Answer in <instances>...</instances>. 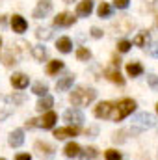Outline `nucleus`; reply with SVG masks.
I'll return each mask as SVG.
<instances>
[{"label":"nucleus","instance_id":"f257e3e1","mask_svg":"<svg viewBox=\"0 0 158 160\" xmlns=\"http://www.w3.org/2000/svg\"><path fill=\"white\" fill-rule=\"evenodd\" d=\"M155 125H156V119H155L153 114H149V112H140V114H136L134 119H132L130 132H132V134H140V132H143V130H147V128H153Z\"/></svg>","mask_w":158,"mask_h":160},{"label":"nucleus","instance_id":"f03ea898","mask_svg":"<svg viewBox=\"0 0 158 160\" xmlns=\"http://www.w3.org/2000/svg\"><path fill=\"white\" fill-rule=\"evenodd\" d=\"M95 97H97V91L93 88H77L71 93V102L75 106H86V104L93 102Z\"/></svg>","mask_w":158,"mask_h":160},{"label":"nucleus","instance_id":"7ed1b4c3","mask_svg":"<svg viewBox=\"0 0 158 160\" xmlns=\"http://www.w3.org/2000/svg\"><path fill=\"white\" fill-rule=\"evenodd\" d=\"M134 110H136V101L134 99H121L117 102V114L114 116V119L123 121L125 118H128Z\"/></svg>","mask_w":158,"mask_h":160},{"label":"nucleus","instance_id":"20e7f679","mask_svg":"<svg viewBox=\"0 0 158 160\" xmlns=\"http://www.w3.org/2000/svg\"><path fill=\"white\" fill-rule=\"evenodd\" d=\"M50 11H52V0H39L32 11V17L34 19H45Z\"/></svg>","mask_w":158,"mask_h":160},{"label":"nucleus","instance_id":"39448f33","mask_svg":"<svg viewBox=\"0 0 158 160\" xmlns=\"http://www.w3.org/2000/svg\"><path fill=\"white\" fill-rule=\"evenodd\" d=\"M63 119L67 123H71V127H78V125L84 123V114L78 108H69V110L63 112Z\"/></svg>","mask_w":158,"mask_h":160},{"label":"nucleus","instance_id":"423d86ee","mask_svg":"<svg viewBox=\"0 0 158 160\" xmlns=\"http://www.w3.org/2000/svg\"><path fill=\"white\" fill-rule=\"evenodd\" d=\"M13 101L11 97H6V95H0V121L7 119L11 114H13Z\"/></svg>","mask_w":158,"mask_h":160},{"label":"nucleus","instance_id":"0eeeda50","mask_svg":"<svg viewBox=\"0 0 158 160\" xmlns=\"http://www.w3.org/2000/svg\"><path fill=\"white\" fill-rule=\"evenodd\" d=\"M75 22H77V17L71 15V13H67V11H62V13H58V15L54 17V26H63V28H67V26H73Z\"/></svg>","mask_w":158,"mask_h":160},{"label":"nucleus","instance_id":"6e6552de","mask_svg":"<svg viewBox=\"0 0 158 160\" xmlns=\"http://www.w3.org/2000/svg\"><path fill=\"white\" fill-rule=\"evenodd\" d=\"M11 28H13L15 34H24V32L28 30V21H26L22 15L15 13V15L11 17Z\"/></svg>","mask_w":158,"mask_h":160},{"label":"nucleus","instance_id":"1a4fd4ad","mask_svg":"<svg viewBox=\"0 0 158 160\" xmlns=\"http://www.w3.org/2000/svg\"><path fill=\"white\" fill-rule=\"evenodd\" d=\"M112 110H114V104L108 102V101H102V102H99V104L95 106V116H97L99 119H106V118L112 116Z\"/></svg>","mask_w":158,"mask_h":160},{"label":"nucleus","instance_id":"9d476101","mask_svg":"<svg viewBox=\"0 0 158 160\" xmlns=\"http://www.w3.org/2000/svg\"><path fill=\"white\" fill-rule=\"evenodd\" d=\"M93 6H95V0H82L77 6V17H89L91 11H93Z\"/></svg>","mask_w":158,"mask_h":160},{"label":"nucleus","instance_id":"9b49d317","mask_svg":"<svg viewBox=\"0 0 158 160\" xmlns=\"http://www.w3.org/2000/svg\"><path fill=\"white\" fill-rule=\"evenodd\" d=\"M56 119H58L56 112L48 110V112H47L41 119H37V127H41V128H52V127L56 125Z\"/></svg>","mask_w":158,"mask_h":160},{"label":"nucleus","instance_id":"f8f14e48","mask_svg":"<svg viewBox=\"0 0 158 160\" xmlns=\"http://www.w3.org/2000/svg\"><path fill=\"white\" fill-rule=\"evenodd\" d=\"M9 82H11V86H13L15 89H24V88H28L30 78H28L26 75H22V73H15V75L9 78Z\"/></svg>","mask_w":158,"mask_h":160},{"label":"nucleus","instance_id":"ddd939ff","mask_svg":"<svg viewBox=\"0 0 158 160\" xmlns=\"http://www.w3.org/2000/svg\"><path fill=\"white\" fill-rule=\"evenodd\" d=\"M78 134L77 127H63V128H56L54 130V138L56 140H65V138H73Z\"/></svg>","mask_w":158,"mask_h":160},{"label":"nucleus","instance_id":"4468645a","mask_svg":"<svg viewBox=\"0 0 158 160\" xmlns=\"http://www.w3.org/2000/svg\"><path fill=\"white\" fill-rule=\"evenodd\" d=\"M73 84H75V75H65V77L58 78L56 89H58V91H67V89L73 88Z\"/></svg>","mask_w":158,"mask_h":160},{"label":"nucleus","instance_id":"2eb2a0df","mask_svg":"<svg viewBox=\"0 0 158 160\" xmlns=\"http://www.w3.org/2000/svg\"><path fill=\"white\" fill-rule=\"evenodd\" d=\"M7 142H9L11 147H21V145L24 143V132H22L21 128L13 130V132L9 134V138H7Z\"/></svg>","mask_w":158,"mask_h":160},{"label":"nucleus","instance_id":"dca6fc26","mask_svg":"<svg viewBox=\"0 0 158 160\" xmlns=\"http://www.w3.org/2000/svg\"><path fill=\"white\" fill-rule=\"evenodd\" d=\"M149 41H151V34L147 32V30H141L136 38H134V45L136 47H140V48H145V47H149Z\"/></svg>","mask_w":158,"mask_h":160},{"label":"nucleus","instance_id":"f3484780","mask_svg":"<svg viewBox=\"0 0 158 160\" xmlns=\"http://www.w3.org/2000/svg\"><path fill=\"white\" fill-rule=\"evenodd\" d=\"M104 75H106V78L112 80L114 84H119V86H123V84H125V78L121 77V73H119L117 67H110V69H106V71H104Z\"/></svg>","mask_w":158,"mask_h":160},{"label":"nucleus","instance_id":"a211bd4d","mask_svg":"<svg viewBox=\"0 0 158 160\" xmlns=\"http://www.w3.org/2000/svg\"><path fill=\"white\" fill-rule=\"evenodd\" d=\"M132 26H134V22H132L128 17H121L117 22L114 24V30H117L119 34H125V32H128Z\"/></svg>","mask_w":158,"mask_h":160},{"label":"nucleus","instance_id":"6ab92c4d","mask_svg":"<svg viewBox=\"0 0 158 160\" xmlns=\"http://www.w3.org/2000/svg\"><path fill=\"white\" fill-rule=\"evenodd\" d=\"M126 75H128V77H140V75H143V65H141L140 62H130V63H126Z\"/></svg>","mask_w":158,"mask_h":160},{"label":"nucleus","instance_id":"aec40b11","mask_svg":"<svg viewBox=\"0 0 158 160\" xmlns=\"http://www.w3.org/2000/svg\"><path fill=\"white\" fill-rule=\"evenodd\" d=\"M56 48L60 52H63V54H69L73 50V41L69 39V38H60V39L56 41Z\"/></svg>","mask_w":158,"mask_h":160},{"label":"nucleus","instance_id":"412c9836","mask_svg":"<svg viewBox=\"0 0 158 160\" xmlns=\"http://www.w3.org/2000/svg\"><path fill=\"white\" fill-rule=\"evenodd\" d=\"M52 104H54V99H52L50 95H45V97H41L39 101H37L36 108H37L39 112H48V110L52 108Z\"/></svg>","mask_w":158,"mask_h":160},{"label":"nucleus","instance_id":"4be33fe9","mask_svg":"<svg viewBox=\"0 0 158 160\" xmlns=\"http://www.w3.org/2000/svg\"><path fill=\"white\" fill-rule=\"evenodd\" d=\"M97 13H99V17H101V19H108V17H112L114 8H112L108 2H101V4H99V8H97Z\"/></svg>","mask_w":158,"mask_h":160},{"label":"nucleus","instance_id":"5701e85b","mask_svg":"<svg viewBox=\"0 0 158 160\" xmlns=\"http://www.w3.org/2000/svg\"><path fill=\"white\" fill-rule=\"evenodd\" d=\"M36 151L39 153L41 157H52L54 155V147L48 145V143H45V142H37L36 143Z\"/></svg>","mask_w":158,"mask_h":160},{"label":"nucleus","instance_id":"b1692460","mask_svg":"<svg viewBox=\"0 0 158 160\" xmlns=\"http://www.w3.org/2000/svg\"><path fill=\"white\" fill-rule=\"evenodd\" d=\"M32 56H34L37 62H45L47 56H48V52H47V48H45L43 45H36V47H32Z\"/></svg>","mask_w":158,"mask_h":160},{"label":"nucleus","instance_id":"393cba45","mask_svg":"<svg viewBox=\"0 0 158 160\" xmlns=\"http://www.w3.org/2000/svg\"><path fill=\"white\" fill-rule=\"evenodd\" d=\"M63 151H65V157L75 158V157H78V155H80V151H82V149H80L78 143L71 142V143H67V145H65V149H63Z\"/></svg>","mask_w":158,"mask_h":160},{"label":"nucleus","instance_id":"a878e982","mask_svg":"<svg viewBox=\"0 0 158 160\" xmlns=\"http://www.w3.org/2000/svg\"><path fill=\"white\" fill-rule=\"evenodd\" d=\"M62 69H63V62H62V60H52V62H48V65H47V73H48V75H58Z\"/></svg>","mask_w":158,"mask_h":160},{"label":"nucleus","instance_id":"bb28decb","mask_svg":"<svg viewBox=\"0 0 158 160\" xmlns=\"http://www.w3.org/2000/svg\"><path fill=\"white\" fill-rule=\"evenodd\" d=\"M47 91H48V86H47V82H36V84L32 86V93H36V95H39V97L48 95Z\"/></svg>","mask_w":158,"mask_h":160},{"label":"nucleus","instance_id":"cd10ccee","mask_svg":"<svg viewBox=\"0 0 158 160\" xmlns=\"http://www.w3.org/2000/svg\"><path fill=\"white\" fill-rule=\"evenodd\" d=\"M36 38L41 41H48L50 38H52V30L50 28H43V26H39L37 30H36Z\"/></svg>","mask_w":158,"mask_h":160},{"label":"nucleus","instance_id":"c85d7f7f","mask_svg":"<svg viewBox=\"0 0 158 160\" xmlns=\"http://www.w3.org/2000/svg\"><path fill=\"white\" fill-rule=\"evenodd\" d=\"M2 60H4V65H7V67H9V65H15V63H17V56L13 54V48H9V50L2 56Z\"/></svg>","mask_w":158,"mask_h":160},{"label":"nucleus","instance_id":"c756f323","mask_svg":"<svg viewBox=\"0 0 158 160\" xmlns=\"http://www.w3.org/2000/svg\"><path fill=\"white\" fill-rule=\"evenodd\" d=\"M77 58H78L80 62H87V60H91V52H89V48H86V47H78V48H77Z\"/></svg>","mask_w":158,"mask_h":160},{"label":"nucleus","instance_id":"7c9ffc66","mask_svg":"<svg viewBox=\"0 0 158 160\" xmlns=\"http://www.w3.org/2000/svg\"><path fill=\"white\" fill-rule=\"evenodd\" d=\"M80 155H82L86 160H91V158H97V155H99V153H97V149H95V147H86L84 151H80Z\"/></svg>","mask_w":158,"mask_h":160},{"label":"nucleus","instance_id":"2f4dec72","mask_svg":"<svg viewBox=\"0 0 158 160\" xmlns=\"http://www.w3.org/2000/svg\"><path fill=\"white\" fill-rule=\"evenodd\" d=\"M130 47H132V43H130L128 39H121L117 43V50H119V52H128V50H130Z\"/></svg>","mask_w":158,"mask_h":160},{"label":"nucleus","instance_id":"473e14b6","mask_svg":"<svg viewBox=\"0 0 158 160\" xmlns=\"http://www.w3.org/2000/svg\"><path fill=\"white\" fill-rule=\"evenodd\" d=\"M104 157H106V160H123V158H121V153L116 151V149H108Z\"/></svg>","mask_w":158,"mask_h":160},{"label":"nucleus","instance_id":"72a5a7b5","mask_svg":"<svg viewBox=\"0 0 158 160\" xmlns=\"http://www.w3.org/2000/svg\"><path fill=\"white\" fill-rule=\"evenodd\" d=\"M147 82H149L151 89L158 91V77H156V75H147Z\"/></svg>","mask_w":158,"mask_h":160},{"label":"nucleus","instance_id":"f704fd0d","mask_svg":"<svg viewBox=\"0 0 158 160\" xmlns=\"http://www.w3.org/2000/svg\"><path fill=\"white\" fill-rule=\"evenodd\" d=\"M128 4H130V0H114V8H117V9H126Z\"/></svg>","mask_w":158,"mask_h":160},{"label":"nucleus","instance_id":"c9c22d12","mask_svg":"<svg viewBox=\"0 0 158 160\" xmlns=\"http://www.w3.org/2000/svg\"><path fill=\"white\" fill-rule=\"evenodd\" d=\"M89 34H91V38H95V39H101V38H102V34H104V32H102V30H101V28H97V26H93V28H91V30H89Z\"/></svg>","mask_w":158,"mask_h":160},{"label":"nucleus","instance_id":"e433bc0d","mask_svg":"<svg viewBox=\"0 0 158 160\" xmlns=\"http://www.w3.org/2000/svg\"><path fill=\"white\" fill-rule=\"evenodd\" d=\"M149 54H151L153 58H158V43L151 45V48H149Z\"/></svg>","mask_w":158,"mask_h":160},{"label":"nucleus","instance_id":"4c0bfd02","mask_svg":"<svg viewBox=\"0 0 158 160\" xmlns=\"http://www.w3.org/2000/svg\"><path fill=\"white\" fill-rule=\"evenodd\" d=\"M11 101H13V104H19V102H22V101H24V97H22V95H13V97H11Z\"/></svg>","mask_w":158,"mask_h":160},{"label":"nucleus","instance_id":"58836bf2","mask_svg":"<svg viewBox=\"0 0 158 160\" xmlns=\"http://www.w3.org/2000/svg\"><path fill=\"white\" fill-rule=\"evenodd\" d=\"M15 160H32V157H30L28 153H22V155H17Z\"/></svg>","mask_w":158,"mask_h":160},{"label":"nucleus","instance_id":"ea45409f","mask_svg":"<svg viewBox=\"0 0 158 160\" xmlns=\"http://www.w3.org/2000/svg\"><path fill=\"white\" fill-rule=\"evenodd\" d=\"M34 127H37V119H28L26 121V128H34Z\"/></svg>","mask_w":158,"mask_h":160},{"label":"nucleus","instance_id":"a19ab883","mask_svg":"<svg viewBox=\"0 0 158 160\" xmlns=\"http://www.w3.org/2000/svg\"><path fill=\"white\" fill-rule=\"evenodd\" d=\"M6 17H7V15H2V17H0V24H2V26H6V22H7Z\"/></svg>","mask_w":158,"mask_h":160},{"label":"nucleus","instance_id":"79ce46f5","mask_svg":"<svg viewBox=\"0 0 158 160\" xmlns=\"http://www.w3.org/2000/svg\"><path fill=\"white\" fill-rule=\"evenodd\" d=\"M145 2H147L149 6H156V4H158V0H145Z\"/></svg>","mask_w":158,"mask_h":160},{"label":"nucleus","instance_id":"37998d69","mask_svg":"<svg viewBox=\"0 0 158 160\" xmlns=\"http://www.w3.org/2000/svg\"><path fill=\"white\" fill-rule=\"evenodd\" d=\"M65 4H73V2H77V0H63Z\"/></svg>","mask_w":158,"mask_h":160},{"label":"nucleus","instance_id":"c03bdc74","mask_svg":"<svg viewBox=\"0 0 158 160\" xmlns=\"http://www.w3.org/2000/svg\"><path fill=\"white\" fill-rule=\"evenodd\" d=\"M156 112H158V102H156Z\"/></svg>","mask_w":158,"mask_h":160},{"label":"nucleus","instance_id":"a18cd8bd","mask_svg":"<svg viewBox=\"0 0 158 160\" xmlns=\"http://www.w3.org/2000/svg\"><path fill=\"white\" fill-rule=\"evenodd\" d=\"M0 45H2V38H0Z\"/></svg>","mask_w":158,"mask_h":160},{"label":"nucleus","instance_id":"49530a36","mask_svg":"<svg viewBox=\"0 0 158 160\" xmlns=\"http://www.w3.org/2000/svg\"><path fill=\"white\" fill-rule=\"evenodd\" d=\"M156 24H158V17H156Z\"/></svg>","mask_w":158,"mask_h":160},{"label":"nucleus","instance_id":"de8ad7c7","mask_svg":"<svg viewBox=\"0 0 158 160\" xmlns=\"http://www.w3.org/2000/svg\"><path fill=\"white\" fill-rule=\"evenodd\" d=\"M0 160H6V158H0Z\"/></svg>","mask_w":158,"mask_h":160}]
</instances>
